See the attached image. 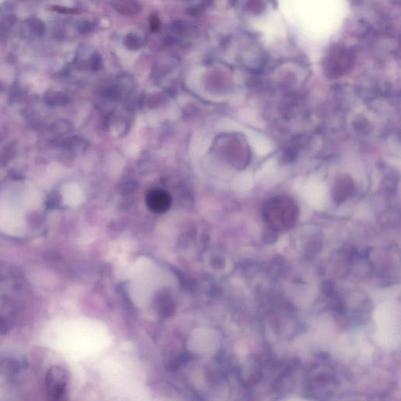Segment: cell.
Returning a JSON list of instances; mask_svg holds the SVG:
<instances>
[{"instance_id": "52a82bcc", "label": "cell", "mask_w": 401, "mask_h": 401, "mask_svg": "<svg viewBox=\"0 0 401 401\" xmlns=\"http://www.w3.org/2000/svg\"><path fill=\"white\" fill-rule=\"evenodd\" d=\"M125 43L128 48L131 49V50H138L142 46L141 39L135 35H129V36L126 38Z\"/></svg>"}, {"instance_id": "ba28073f", "label": "cell", "mask_w": 401, "mask_h": 401, "mask_svg": "<svg viewBox=\"0 0 401 401\" xmlns=\"http://www.w3.org/2000/svg\"><path fill=\"white\" fill-rule=\"evenodd\" d=\"M248 6L250 7L252 11H254L256 14L262 12L265 8L264 3L262 0H250Z\"/></svg>"}, {"instance_id": "277c9868", "label": "cell", "mask_w": 401, "mask_h": 401, "mask_svg": "<svg viewBox=\"0 0 401 401\" xmlns=\"http://www.w3.org/2000/svg\"><path fill=\"white\" fill-rule=\"evenodd\" d=\"M66 375L61 367L51 368L47 375V385L52 395H61L65 389Z\"/></svg>"}, {"instance_id": "6da1fadb", "label": "cell", "mask_w": 401, "mask_h": 401, "mask_svg": "<svg viewBox=\"0 0 401 401\" xmlns=\"http://www.w3.org/2000/svg\"><path fill=\"white\" fill-rule=\"evenodd\" d=\"M375 339L386 349L399 347L401 339V305L395 300L381 302L374 313Z\"/></svg>"}, {"instance_id": "5b68a950", "label": "cell", "mask_w": 401, "mask_h": 401, "mask_svg": "<svg viewBox=\"0 0 401 401\" xmlns=\"http://www.w3.org/2000/svg\"><path fill=\"white\" fill-rule=\"evenodd\" d=\"M249 142L255 152L259 156H266L272 151L273 146L271 142L262 134L256 132L252 133L249 135Z\"/></svg>"}, {"instance_id": "9c48e42d", "label": "cell", "mask_w": 401, "mask_h": 401, "mask_svg": "<svg viewBox=\"0 0 401 401\" xmlns=\"http://www.w3.org/2000/svg\"><path fill=\"white\" fill-rule=\"evenodd\" d=\"M158 24H159V21L157 20V17L156 16H152L151 20V26L152 28V30H156V29H158Z\"/></svg>"}, {"instance_id": "7a4b0ae2", "label": "cell", "mask_w": 401, "mask_h": 401, "mask_svg": "<svg viewBox=\"0 0 401 401\" xmlns=\"http://www.w3.org/2000/svg\"><path fill=\"white\" fill-rule=\"evenodd\" d=\"M302 194L313 207L321 209L326 202V187L318 179H311L305 184Z\"/></svg>"}, {"instance_id": "3957f363", "label": "cell", "mask_w": 401, "mask_h": 401, "mask_svg": "<svg viewBox=\"0 0 401 401\" xmlns=\"http://www.w3.org/2000/svg\"><path fill=\"white\" fill-rule=\"evenodd\" d=\"M147 208L155 213H164L170 208L171 196L166 191L153 189L150 191L146 197Z\"/></svg>"}, {"instance_id": "8992f818", "label": "cell", "mask_w": 401, "mask_h": 401, "mask_svg": "<svg viewBox=\"0 0 401 401\" xmlns=\"http://www.w3.org/2000/svg\"><path fill=\"white\" fill-rule=\"evenodd\" d=\"M114 7L122 15L130 16L135 15L139 10V6L136 0H115Z\"/></svg>"}, {"instance_id": "30bf717a", "label": "cell", "mask_w": 401, "mask_h": 401, "mask_svg": "<svg viewBox=\"0 0 401 401\" xmlns=\"http://www.w3.org/2000/svg\"><path fill=\"white\" fill-rule=\"evenodd\" d=\"M270 1L272 2L273 5H274V6H276V0H270Z\"/></svg>"}]
</instances>
